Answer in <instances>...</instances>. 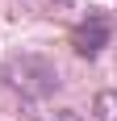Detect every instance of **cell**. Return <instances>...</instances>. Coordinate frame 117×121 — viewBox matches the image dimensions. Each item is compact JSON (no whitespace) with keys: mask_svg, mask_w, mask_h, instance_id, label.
I'll return each instance as SVG.
<instances>
[{"mask_svg":"<svg viewBox=\"0 0 117 121\" xmlns=\"http://www.w3.org/2000/svg\"><path fill=\"white\" fill-rule=\"evenodd\" d=\"M0 75H4V84L13 92H21L29 100H42L58 88V67L42 54H13V59H4Z\"/></svg>","mask_w":117,"mask_h":121,"instance_id":"obj_1","label":"cell"},{"mask_svg":"<svg viewBox=\"0 0 117 121\" xmlns=\"http://www.w3.org/2000/svg\"><path fill=\"white\" fill-rule=\"evenodd\" d=\"M96 121H117V92H100L96 96Z\"/></svg>","mask_w":117,"mask_h":121,"instance_id":"obj_3","label":"cell"},{"mask_svg":"<svg viewBox=\"0 0 117 121\" xmlns=\"http://www.w3.org/2000/svg\"><path fill=\"white\" fill-rule=\"evenodd\" d=\"M109 38H113V21L100 17V13H88V17L71 29V46H75V54H84V59H96V54L109 46Z\"/></svg>","mask_w":117,"mask_h":121,"instance_id":"obj_2","label":"cell"},{"mask_svg":"<svg viewBox=\"0 0 117 121\" xmlns=\"http://www.w3.org/2000/svg\"><path fill=\"white\" fill-rule=\"evenodd\" d=\"M50 121H84V117H80V113H75V109H58V113H54V117H50Z\"/></svg>","mask_w":117,"mask_h":121,"instance_id":"obj_4","label":"cell"}]
</instances>
